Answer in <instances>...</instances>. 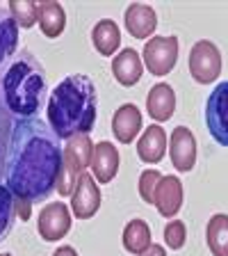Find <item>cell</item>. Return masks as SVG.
I'll return each instance as SVG.
<instances>
[{
  "label": "cell",
  "instance_id": "1",
  "mask_svg": "<svg viewBox=\"0 0 228 256\" xmlns=\"http://www.w3.org/2000/svg\"><path fill=\"white\" fill-rule=\"evenodd\" d=\"M64 167L59 138L41 119H16L5 160V183L16 199L43 202Z\"/></svg>",
  "mask_w": 228,
  "mask_h": 256
},
{
  "label": "cell",
  "instance_id": "2",
  "mask_svg": "<svg viewBox=\"0 0 228 256\" xmlns=\"http://www.w3.org/2000/svg\"><path fill=\"white\" fill-rule=\"evenodd\" d=\"M48 126L59 140L89 135L98 117V94L91 78L71 74L48 96Z\"/></svg>",
  "mask_w": 228,
  "mask_h": 256
},
{
  "label": "cell",
  "instance_id": "3",
  "mask_svg": "<svg viewBox=\"0 0 228 256\" xmlns=\"http://www.w3.org/2000/svg\"><path fill=\"white\" fill-rule=\"evenodd\" d=\"M46 94V71L39 60L30 53L14 55L11 62L0 74V98L5 101L11 117L32 119L41 108Z\"/></svg>",
  "mask_w": 228,
  "mask_h": 256
},
{
  "label": "cell",
  "instance_id": "4",
  "mask_svg": "<svg viewBox=\"0 0 228 256\" xmlns=\"http://www.w3.org/2000/svg\"><path fill=\"white\" fill-rule=\"evenodd\" d=\"M206 126L219 146H228V80L219 82L208 96Z\"/></svg>",
  "mask_w": 228,
  "mask_h": 256
},
{
  "label": "cell",
  "instance_id": "5",
  "mask_svg": "<svg viewBox=\"0 0 228 256\" xmlns=\"http://www.w3.org/2000/svg\"><path fill=\"white\" fill-rule=\"evenodd\" d=\"M222 53L219 48L215 46L213 42L208 39H201L192 46L190 50V74L192 78L201 82V85H208V82H215L222 74Z\"/></svg>",
  "mask_w": 228,
  "mask_h": 256
},
{
  "label": "cell",
  "instance_id": "6",
  "mask_svg": "<svg viewBox=\"0 0 228 256\" xmlns=\"http://www.w3.org/2000/svg\"><path fill=\"white\" fill-rule=\"evenodd\" d=\"M142 55L151 76H167L178 62V37H151L144 44Z\"/></svg>",
  "mask_w": 228,
  "mask_h": 256
},
{
  "label": "cell",
  "instance_id": "7",
  "mask_svg": "<svg viewBox=\"0 0 228 256\" xmlns=\"http://www.w3.org/2000/svg\"><path fill=\"white\" fill-rule=\"evenodd\" d=\"M37 231L46 242H55V240H62L64 236L71 231V213L66 204L62 202H53L48 206L41 208L37 220Z\"/></svg>",
  "mask_w": 228,
  "mask_h": 256
},
{
  "label": "cell",
  "instance_id": "8",
  "mask_svg": "<svg viewBox=\"0 0 228 256\" xmlns=\"http://www.w3.org/2000/svg\"><path fill=\"white\" fill-rule=\"evenodd\" d=\"M71 208L78 220H89L101 208V190L96 186V178L91 174H80L75 190L71 194Z\"/></svg>",
  "mask_w": 228,
  "mask_h": 256
},
{
  "label": "cell",
  "instance_id": "9",
  "mask_svg": "<svg viewBox=\"0 0 228 256\" xmlns=\"http://www.w3.org/2000/svg\"><path fill=\"white\" fill-rule=\"evenodd\" d=\"M169 156L178 172H192L197 162V140L190 128L176 126L169 138Z\"/></svg>",
  "mask_w": 228,
  "mask_h": 256
},
{
  "label": "cell",
  "instance_id": "10",
  "mask_svg": "<svg viewBox=\"0 0 228 256\" xmlns=\"http://www.w3.org/2000/svg\"><path fill=\"white\" fill-rule=\"evenodd\" d=\"M153 206L162 218H176L183 208V181L178 176H162L155 190Z\"/></svg>",
  "mask_w": 228,
  "mask_h": 256
},
{
  "label": "cell",
  "instance_id": "11",
  "mask_svg": "<svg viewBox=\"0 0 228 256\" xmlns=\"http://www.w3.org/2000/svg\"><path fill=\"white\" fill-rule=\"evenodd\" d=\"M123 21H126V30L135 39H149L158 28V14L151 5L133 2L123 14Z\"/></svg>",
  "mask_w": 228,
  "mask_h": 256
},
{
  "label": "cell",
  "instance_id": "12",
  "mask_svg": "<svg viewBox=\"0 0 228 256\" xmlns=\"http://www.w3.org/2000/svg\"><path fill=\"white\" fill-rule=\"evenodd\" d=\"M91 154H94V142L89 135H75L66 140V146L62 149L64 167H69L75 176L85 174V170L91 165Z\"/></svg>",
  "mask_w": 228,
  "mask_h": 256
},
{
  "label": "cell",
  "instance_id": "13",
  "mask_svg": "<svg viewBox=\"0 0 228 256\" xmlns=\"http://www.w3.org/2000/svg\"><path fill=\"white\" fill-rule=\"evenodd\" d=\"M91 172H94L96 183H110L119 172V151L112 142L94 144L91 154Z\"/></svg>",
  "mask_w": 228,
  "mask_h": 256
},
{
  "label": "cell",
  "instance_id": "14",
  "mask_svg": "<svg viewBox=\"0 0 228 256\" xmlns=\"http://www.w3.org/2000/svg\"><path fill=\"white\" fill-rule=\"evenodd\" d=\"M142 130V112L137 106L126 103L112 117V133L121 144H130Z\"/></svg>",
  "mask_w": 228,
  "mask_h": 256
},
{
  "label": "cell",
  "instance_id": "15",
  "mask_svg": "<svg viewBox=\"0 0 228 256\" xmlns=\"http://www.w3.org/2000/svg\"><path fill=\"white\" fill-rule=\"evenodd\" d=\"M112 74H114L119 85H123V87L137 85L139 80H142V74H144V64H142V58H139L137 50L123 48L119 55H114Z\"/></svg>",
  "mask_w": 228,
  "mask_h": 256
},
{
  "label": "cell",
  "instance_id": "16",
  "mask_svg": "<svg viewBox=\"0 0 228 256\" xmlns=\"http://www.w3.org/2000/svg\"><path fill=\"white\" fill-rule=\"evenodd\" d=\"M146 112L155 122H169L176 112V92L167 82H158L151 87L146 96Z\"/></svg>",
  "mask_w": 228,
  "mask_h": 256
},
{
  "label": "cell",
  "instance_id": "17",
  "mask_svg": "<svg viewBox=\"0 0 228 256\" xmlns=\"http://www.w3.org/2000/svg\"><path fill=\"white\" fill-rule=\"evenodd\" d=\"M165 154H167V133L162 126L153 124V126L146 128L144 135L139 138L137 156L146 165H155V162H160V160L165 158Z\"/></svg>",
  "mask_w": 228,
  "mask_h": 256
},
{
  "label": "cell",
  "instance_id": "18",
  "mask_svg": "<svg viewBox=\"0 0 228 256\" xmlns=\"http://www.w3.org/2000/svg\"><path fill=\"white\" fill-rule=\"evenodd\" d=\"M37 23L41 28L43 37L57 39L66 28V12L59 2H53V0L37 2Z\"/></svg>",
  "mask_w": 228,
  "mask_h": 256
},
{
  "label": "cell",
  "instance_id": "19",
  "mask_svg": "<svg viewBox=\"0 0 228 256\" xmlns=\"http://www.w3.org/2000/svg\"><path fill=\"white\" fill-rule=\"evenodd\" d=\"M18 48V23L11 18L9 10L0 7V71L11 62Z\"/></svg>",
  "mask_w": 228,
  "mask_h": 256
},
{
  "label": "cell",
  "instance_id": "20",
  "mask_svg": "<svg viewBox=\"0 0 228 256\" xmlns=\"http://www.w3.org/2000/svg\"><path fill=\"white\" fill-rule=\"evenodd\" d=\"M91 42H94V48L98 53L110 58L121 46V30H119V26L112 18H103L91 30Z\"/></svg>",
  "mask_w": 228,
  "mask_h": 256
},
{
  "label": "cell",
  "instance_id": "21",
  "mask_svg": "<svg viewBox=\"0 0 228 256\" xmlns=\"http://www.w3.org/2000/svg\"><path fill=\"white\" fill-rule=\"evenodd\" d=\"M153 245L151 242V226L144 220H130L123 229V250L128 254L139 256Z\"/></svg>",
  "mask_w": 228,
  "mask_h": 256
},
{
  "label": "cell",
  "instance_id": "22",
  "mask_svg": "<svg viewBox=\"0 0 228 256\" xmlns=\"http://www.w3.org/2000/svg\"><path fill=\"white\" fill-rule=\"evenodd\" d=\"M206 240L213 256H228V215L217 213L208 220Z\"/></svg>",
  "mask_w": 228,
  "mask_h": 256
},
{
  "label": "cell",
  "instance_id": "23",
  "mask_svg": "<svg viewBox=\"0 0 228 256\" xmlns=\"http://www.w3.org/2000/svg\"><path fill=\"white\" fill-rule=\"evenodd\" d=\"M16 197L7 190V186H0V242L9 236L11 226L16 222Z\"/></svg>",
  "mask_w": 228,
  "mask_h": 256
},
{
  "label": "cell",
  "instance_id": "24",
  "mask_svg": "<svg viewBox=\"0 0 228 256\" xmlns=\"http://www.w3.org/2000/svg\"><path fill=\"white\" fill-rule=\"evenodd\" d=\"M14 122L11 112L7 110L5 101L0 98V178L5 174V160H7V149H9L11 130H14Z\"/></svg>",
  "mask_w": 228,
  "mask_h": 256
},
{
  "label": "cell",
  "instance_id": "25",
  "mask_svg": "<svg viewBox=\"0 0 228 256\" xmlns=\"http://www.w3.org/2000/svg\"><path fill=\"white\" fill-rule=\"evenodd\" d=\"M7 10L21 28H32L37 23V2H32V0H11Z\"/></svg>",
  "mask_w": 228,
  "mask_h": 256
},
{
  "label": "cell",
  "instance_id": "26",
  "mask_svg": "<svg viewBox=\"0 0 228 256\" xmlns=\"http://www.w3.org/2000/svg\"><path fill=\"white\" fill-rule=\"evenodd\" d=\"M187 240V226L183 220H171L165 226V242L169 250H183Z\"/></svg>",
  "mask_w": 228,
  "mask_h": 256
},
{
  "label": "cell",
  "instance_id": "27",
  "mask_svg": "<svg viewBox=\"0 0 228 256\" xmlns=\"http://www.w3.org/2000/svg\"><path fill=\"white\" fill-rule=\"evenodd\" d=\"M160 178H162V174H160L158 170H146L139 176V197L146 204L155 202V190H158Z\"/></svg>",
  "mask_w": 228,
  "mask_h": 256
},
{
  "label": "cell",
  "instance_id": "28",
  "mask_svg": "<svg viewBox=\"0 0 228 256\" xmlns=\"http://www.w3.org/2000/svg\"><path fill=\"white\" fill-rule=\"evenodd\" d=\"M78 178H80V176H75L69 167H62L59 178H57V188H55V190L59 192V197H71V194H73V190H75Z\"/></svg>",
  "mask_w": 228,
  "mask_h": 256
},
{
  "label": "cell",
  "instance_id": "29",
  "mask_svg": "<svg viewBox=\"0 0 228 256\" xmlns=\"http://www.w3.org/2000/svg\"><path fill=\"white\" fill-rule=\"evenodd\" d=\"M139 256H167V250H165L162 245H155V242H153V245H151L149 250L142 252Z\"/></svg>",
  "mask_w": 228,
  "mask_h": 256
},
{
  "label": "cell",
  "instance_id": "30",
  "mask_svg": "<svg viewBox=\"0 0 228 256\" xmlns=\"http://www.w3.org/2000/svg\"><path fill=\"white\" fill-rule=\"evenodd\" d=\"M53 256H78V252H75L71 245H64V247H59V250H55Z\"/></svg>",
  "mask_w": 228,
  "mask_h": 256
},
{
  "label": "cell",
  "instance_id": "31",
  "mask_svg": "<svg viewBox=\"0 0 228 256\" xmlns=\"http://www.w3.org/2000/svg\"><path fill=\"white\" fill-rule=\"evenodd\" d=\"M0 256H11V254H0Z\"/></svg>",
  "mask_w": 228,
  "mask_h": 256
}]
</instances>
